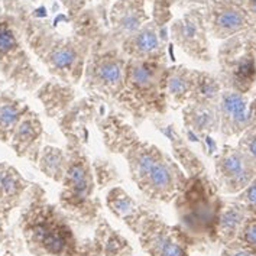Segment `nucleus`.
I'll use <instances>...</instances> for the list:
<instances>
[{
	"instance_id": "nucleus-3",
	"label": "nucleus",
	"mask_w": 256,
	"mask_h": 256,
	"mask_svg": "<svg viewBox=\"0 0 256 256\" xmlns=\"http://www.w3.org/2000/svg\"><path fill=\"white\" fill-rule=\"evenodd\" d=\"M67 170L61 181L60 207L74 223L93 226L100 214V200L96 197V181L92 160L86 145L77 138L66 139Z\"/></svg>"
},
{
	"instance_id": "nucleus-34",
	"label": "nucleus",
	"mask_w": 256,
	"mask_h": 256,
	"mask_svg": "<svg viewBox=\"0 0 256 256\" xmlns=\"http://www.w3.org/2000/svg\"><path fill=\"white\" fill-rule=\"evenodd\" d=\"M182 4H187V6H192V8H206L212 3H214L217 0H181Z\"/></svg>"
},
{
	"instance_id": "nucleus-1",
	"label": "nucleus",
	"mask_w": 256,
	"mask_h": 256,
	"mask_svg": "<svg viewBox=\"0 0 256 256\" xmlns=\"http://www.w3.org/2000/svg\"><path fill=\"white\" fill-rule=\"evenodd\" d=\"M96 126L106 149L124 160L132 181L148 200L174 202L187 176L170 154L142 139L135 126L118 110L103 112Z\"/></svg>"
},
{
	"instance_id": "nucleus-15",
	"label": "nucleus",
	"mask_w": 256,
	"mask_h": 256,
	"mask_svg": "<svg viewBox=\"0 0 256 256\" xmlns=\"http://www.w3.org/2000/svg\"><path fill=\"white\" fill-rule=\"evenodd\" d=\"M166 29H158L154 22H146L135 34L120 42L122 52L128 60L166 62Z\"/></svg>"
},
{
	"instance_id": "nucleus-37",
	"label": "nucleus",
	"mask_w": 256,
	"mask_h": 256,
	"mask_svg": "<svg viewBox=\"0 0 256 256\" xmlns=\"http://www.w3.org/2000/svg\"><path fill=\"white\" fill-rule=\"evenodd\" d=\"M0 12H2V9H0Z\"/></svg>"
},
{
	"instance_id": "nucleus-25",
	"label": "nucleus",
	"mask_w": 256,
	"mask_h": 256,
	"mask_svg": "<svg viewBox=\"0 0 256 256\" xmlns=\"http://www.w3.org/2000/svg\"><path fill=\"white\" fill-rule=\"evenodd\" d=\"M28 110V106L16 98H0V138H3V140H8L12 136L14 128L25 116Z\"/></svg>"
},
{
	"instance_id": "nucleus-20",
	"label": "nucleus",
	"mask_w": 256,
	"mask_h": 256,
	"mask_svg": "<svg viewBox=\"0 0 256 256\" xmlns=\"http://www.w3.org/2000/svg\"><path fill=\"white\" fill-rule=\"evenodd\" d=\"M197 70L186 66H168L165 71L164 90L170 106L182 108L188 103L194 93Z\"/></svg>"
},
{
	"instance_id": "nucleus-29",
	"label": "nucleus",
	"mask_w": 256,
	"mask_h": 256,
	"mask_svg": "<svg viewBox=\"0 0 256 256\" xmlns=\"http://www.w3.org/2000/svg\"><path fill=\"white\" fill-rule=\"evenodd\" d=\"M236 146L240 149L256 166V124L248 128L242 135L239 136Z\"/></svg>"
},
{
	"instance_id": "nucleus-30",
	"label": "nucleus",
	"mask_w": 256,
	"mask_h": 256,
	"mask_svg": "<svg viewBox=\"0 0 256 256\" xmlns=\"http://www.w3.org/2000/svg\"><path fill=\"white\" fill-rule=\"evenodd\" d=\"M236 239L248 244L250 249H254L256 252V214H249V217L244 220L242 229Z\"/></svg>"
},
{
	"instance_id": "nucleus-16",
	"label": "nucleus",
	"mask_w": 256,
	"mask_h": 256,
	"mask_svg": "<svg viewBox=\"0 0 256 256\" xmlns=\"http://www.w3.org/2000/svg\"><path fill=\"white\" fill-rule=\"evenodd\" d=\"M149 122H152L156 126V129L168 139L171 149H172V158L180 165V168L184 171L186 176L188 178L210 176L202 158L190 146L188 140L176 130L172 123L164 122L162 118H155Z\"/></svg>"
},
{
	"instance_id": "nucleus-7",
	"label": "nucleus",
	"mask_w": 256,
	"mask_h": 256,
	"mask_svg": "<svg viewBox=\"0 0 256 256\" xmlns=\"http://www.w3.org/2000/svg\"><path fill=\"white\" fill-rule=\"evenodd\" d=\"M217 78L223 88L249 93L256 86V28L223 40L217 51Z\"/></svg>"
},
{
	"instance_id": "nucleus-33",
	"label": "nucleus",
	"mask_w": 256,
	"mask_h": 256,
	"mask_svg": "<svg viewBox=\"0 0 256 256\" xmlns=\"http://www.w3.org/2000/svg\"><path fill=\"white\" fill-rule=\"evenodd\" d=\"M61 3L67 8L70 14H78L82 9L86 0H61Z\"/></svg>"
},
{
	"instance_id": "nucleus-5",
	"label": "nucleus",
	"mask_w": 256,
	"mask_h": 256,
	"mask_svg": "<svg viewBox=\"0 0 256 256\" xmlns=\"http://www.w3.org/2000/svg\"><path fill=\"white\" fill-rule=\"evenodd\" d=\"M213 176L188 178L174 198L176 212L182 220V229L194 236H207L213 240L217 214L223 198Z\"/></svg>"
},
{
	"instance_id": "nucleus-17",
	"label": "nucleus",
	"mask_w": 256,
	"mask_h": 256,
	"mask_svg": "<svg viewBox=\"0 0 256 256\" xmlns=\"http://www.w3.org/2000/svg\"><path fill=\"white\" fill-rule=\"evenodd\" d=\"M148 20L145 0H119L110 12L112 36L120 44Z\"/></svg>"
},
{
	"instance_id": "nucleus-32",
	"label": "nucleus",
	"mask_w": 256,
	"mask_h": 256,
	"mask_svg": "<svg viewBox=\"0 0 256 256\" xmlns=\"http://www.w3.org/2000/svg\"><path fill=\"white\" fill-rule=\"evenodd\" d=\"M220 256H256V252L248 244L234 239L232 242L223 244Z\"/></svg>"
},
{
	"instance_id": "nucleus-28",
	"label": "nucleus",
	"mask_w": 256,
	"mask_h": 256,
	"mask_svg": "<svg viewBox=\"0 0 256 256\" xmlns=\"http://www.w3.org/2000/svg\"><path fill=\"white\" fill-rule=\"evenodd\" d=\"M18 40L14 32L6 24H0V60H6L18 48Z\"/></svg>"
},
{
	"instance_id": "nucleus-10",
	"label": "nucleus",
	"mask_w": 256,
	"mask_h": 256,
	"mask_svg": "<svg viewBox=\"0 0 256 256\" xmlns=\"http://www.w3.org/2000/svg\"><path fill=\"white\" fill-rule=\"evenodd\" d=\"M170 32L174 44L191 60L198 62L212 61L208 30L202 8H191L188 12L176 19Z\"/></svg>"
},
{
	"instance_id": "nucleus-11",
	"label": "nucleus",
	"mask_w": 256,
	"mask_h": 256,
	"mask_svg": "<svg viewBox=\"0 0 256 256\" xmlns=\"http://www.w3.org/2000/svg\"><path fill=\"white\" fill-rule=\"evenodd\" d=\"M218 134L223 139L239 138L256 124V93H239L223 88L218 98Z\"/></svg>"
},
{
	"instance_id": "nucleus-2",
	"label": "nucleus",
	"mask_w": 256,
	"mask_h": 256,
	"mask_svg": "<svg viewBox=\"0 0 256 256\" xmlns=\"http://www.w3.org/2000/svg\"><path fill=\"white\" fill-rule=\"evenodd\" d=\"M168 62L128 60L123 87L113 102L139 128L144 122L164 118L170 108L164 80Z\"/></svg>"
},
{
	"instance_id": "nucleus-9",
	"label": "nucleus",
	"mask_w": 256,
	"mask_h": 256,
	"mask_svg": "<svg viewBox=\"0 0 256 256\" xmlns=\"http://www.w3.org/2000/svg\"><path fill=\"white\" fill-rule=\"evenodd\" d=\"M213 181L220 194L236 196L256 176V166L240 149L224 144L213 155Z\"/></svg>"
},
{
	"instance_id": "nucleus-13",
	"label": "nucleus",
	"mask_w": 256,
	"mask_h": 256,
	"mask_svg": "<svg viewBox=\"0 0 256 256\" xmlns=\"http://www.w3.org/2000/svg\"><path fill=\"white\" fill-rule=\"evenodd\" d=\"M202 9L208 35L216 40H228L243 30L256 28L255 20L240 0H217Z\"/></svg>"
},
{
	"instance_id": "nucleus-22",
	"label": "nucleus",
	"mask_w": 256,
	"mask_h": 256,
	"mask_svg": "<svg viewBox=\"0 0 256 256\" xmlns=\"http://www.w3.org/2000/svg\"><path fill=\"white\" fill-rule=\"evenodd\" d=\"M106 206L113 216L122 220L135 234L138 233L146 207L134 200L120 186H113L108 188L106 194Z\"/></svg>"
},
{
	"instance_id": "nucleus-24",
	"label": "nucleus",
	"mask_w": 256,
	"mask_h": 256,
	"mask_svg": "<svg viewBox=\"0 0 256 256\" xmlns=\"http://www.w3.org/2000/svg\"><path fill=\"white\" fill-rule=\"evenodd\" d=\"M36 162H38V166L44 176L61 184L68 164V155L66 149L46 145L40 149Z\"/></svg>"
},
{
	"instance_id": "nucleus-6",
	"label": "nucleus",
	"mask_w": 256,
	"mask_h": 256,
	"mask_svg": "<svg viewBox=\"0 0 256 256\" xmlns=\"http://www.w3.org/2000/svg\"><path fill=\"white\" fill-rule=\"evenodd\" d=\"M126 62L128 58L122 52L120 44L113 36L96 40L86 60L82 88L114 102L123 87Z\"/></svg>"
},
{
	"instance_id": "nucleus-27",
	"label": "nucleus",
	"mask_w": 256,
	"mask_h": 256,
	"mask_svg": "<svg viewBox=\"0 0 256 256\" xmlns=\"http://www.w3.org/2000/svg\"><path fill=\"white\" fill-rule=\"evenodd\" d=\"M26 188L25 180L10 165L0 164V198L19 196Z\"/></svg>"
},
{
	"instance_id": "nucleus-36",
	"label": "nucleus",
	"mask_w": 256,
	"mask_h": 256,
	"mask_svg": "<svg viewBox=\"0 0 256 256\" xmlns=\"http://www.w3.org/2000/svg\"><path fill=\"white\" fill-rule=\"evenodd\" d=\"M2 232H3V229H2V222H0V236H2Z\"/></svg>"
},
{
	"instance_id": "nucleus-4",
	"label": "nucleus",
	"mask_w": 256,
	"mask_h": 256,
	"mask_svg": "<svg viewBox=\"0 0 256 256\" xmlns=\"http://www.w3.org/2000/svg\"><path fill=\"white\" fill-rule=\"evenodd\" d=\"M71 223L60 206L45 200L40 188L36 202L25 214L28 242L38 256H77L80 242Z\"/></svg>"
},
{
	"instance_id": "nucleus-19",
	"label": "nucleus",
	"mask_w": 256,
	"mask_h": 256,
	"mask_svg": "<svg viewBox=\"0 0 256 256\" xmlns=\"http://www.w3.org/2000/svg\"><path fill=\"white\" fill-rule=\"evenodd\" d=\"M12 146L14 150L36 162L40 152V144L44 138V126L40 116L30 110H28L25 116L18 123L12 134Z\"/></svg>"
},
{
	"instance_id": "nucleus-23",
	"label": "nucleus",
	"mask_w": 256,
	"mask_h": 256,
	"mask_svg": "<svg viewBox=\"0 0 256 256\" xmlns=\"http://www.w3.org/2000/svg\"><path fill=\"white\" fill-rule=\"evenodd\" d=\"M93 242L100 256H132L134 254L129 240L102 217H98L96 223Z\"/></svg>"
},
{
	"instance_id": "nucleus-8",
	"label": "nucleus",
	"mask_w": 256,
	"mask_h": 256,
	"mask_svg": "<svg viewBox=\"0 0 256 256\" xmlns=\"http://www.w3.org/2000/svg\"><path fill=\"white\" fill-rule=\"evenodd\" d=\"M136 236L149 256H191L192 238L181 226H171L146 208Z\"/></svg>"
},
{
	"instance_id": "nucleus-14",
	"label": "nucleus",
	"mask_w": 256,
	"mask_h": 256,
	"mask_svg": "<svg viewBox=\"0 0 256 256\" xmlns=\"http://www.w3.org/2000/svg\"><path fill=\"white\" fill-rule=\"evenodd\" d=\"M108 103L110 102L106 97L94 93H88L81 98H77L67 112L55 120L58 129L66 139L77 138L86 145L90 128L96 124V120L103 113Z\"/></svg>"
},
{
	"instance_id": "nucleus-35",
	"label": "nucleus",
	"mask_w": 256,
	"mask_h": 256,
	"mask_svg": "<svg viewBox=\"0 0 256 256\" xmlns=\"http://www.w3.org/2000/svg\"><path fill=\"white\" fill-rule=\"evenodd\" d=\"M240 2L256 24V0H240Z\"/></svg>"
},
{
	"instance_id": "nucleus-18",
	"label": "nucleus",
	"mask_w": 256,
	"mask_h": 256,
	"mask_svg": "<svg viewBox=\"0 0 256 256\" xmlns=\"http://www.w3.org/2000/svg\"><path fill=\"white\" fill-rule=\"evenodd\" d=\"M36 96L44 106L46 116L54 120L60 119L67 112L68 108L78 98L76 86L55 77L44 81L38 88Z\"/></svg>"
},
{
	"instance_id": "nucleus-26",
	"label": "nucleus",
	"mask_w": 256,
	"mask_h": 256,
	"mask_svg": "<svg viewBox=\"0 0 256 256\" xmlns=\"http://www.w3.org/2000/svg\"><path fill=\"white\" fill-rule=\"evenodd\" d=\"M92 168H93V176H94L97 190L113 187L120 182V174H119L116 165L108 158L96 156L94 160H92Z\"/></svg>"
},
{
	"instance_id": "nucleus-12",
	"label": "nucleus",
	"mask_w": 256,
	"mask_h": 256,
	"mask_svg": "<svg viewBox=\"0 0 256 256\" xmlns=\"http://www.w3.org/2000/svg\"><path fill=\"white\" fill-rule=\"evenodd\" d=\"M182 124L186 139L200 144L202 152L208 156L216 154V142L213 135L218 134L220 118H218V103L208 102H190L181 108Z\"/></svg>"
},
{
	"instance_id": "nucleus-31",
	"label": "nucleus",
	"mask_w": 256,
	"mask_h": 256,
	"mask_svg": "<svg viewBox=\"0 0 256 256\" xmlns=\"http://www.w3.org/2000/svg\"><path fill=\"white\" fill-rule=\"evenodd\" d=\"M234 200L243 204L250 214H256V176L239 194H236Z\"/></svg>"
},
{
	"instance_id": "nucleus-21",
	"label": "nucleus",
	"mask_w": 256,
	"mask_h": 256,
	"mask_svg": "<svg viewBox=\"0 0 256 256\" xmlns=\"http://www.w3.org/2000/svg\"><path fill=\"white\" fill-rule=\"evenodd\" d=\"M249 214L250 213L246 210V207L239 202H236L234 198L223 200L214 224L213 242L220 243L223 246L234 240Z\"/></svg>"
}]
</instances>
